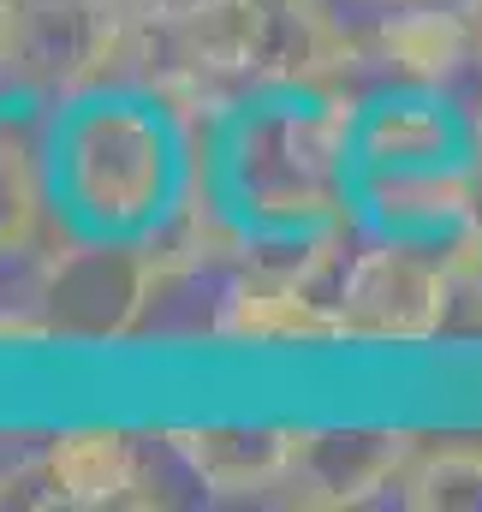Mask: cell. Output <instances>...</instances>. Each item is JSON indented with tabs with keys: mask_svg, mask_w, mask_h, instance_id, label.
Listing matches in <instances>:
<instances>
[{
	"mask_svg": "<svg viewBox=\"0 0 482 512\" xmlns=\"http://www.w3.org/2000/svg\"><path fill=\"white\" fill-rule=\"evenodd\" d=\"M108 12L114 6H102V0H18L6 78L24 96H42V102L84 96L102 30H108Z\"/></svg>",
	"mask_w": 482,
	"mask_h": 512,
	"instance_id": "cell-9",
	"label": "cell"
},
{
	"mask_svg": "<svg viewBox=\"0 0 482 512\" xmlns=\"http://www.w3.org/2000/svg\"><path fill=\"white\" fill-rule=\"evenodd\" d=\"M304 423H244V417H215V423H167L161 441L167 453L221 501H250V495H274L292 471Z\"/></svg>",
	"mask_w": 482,
	"mask_h": 512,
	"instance_id": "cell-8",
	"label": "cell"
},
{
	"mask_svg": "<svg viewBox=\"0 0 482 512\" xmlns=\"http://www.w3.org/2000/svg\"><path fill=\"white\" fill-rule=\"evenodd\" d=\"M12 24H18V0H0V72H6V54H12Z\"/></svg>",
	"mask_w": 482,
	"mask_h": 512,
	"instance_id": "cell-19",
	"label": "cell"
},
{
	"mask_svg": "<svg viewBox=\"0 0 482 512\" xmlns=\"http://www.w3.org/2000/svg\"><path fill=\"white\" fill-rule=\"evenodd\" d=\"M447 268L459 280V298H471V310L482 316V221L447 239Z\"/></svg>",
	"mask_w": 482,
	"mask_h": 512,
	"instance_id": "cell-17",
	"label": "cell"
},
{
	"mask_svg": "<svg viewBox=\"0 0 482 512\" xmlns=\"http://www.w3.org/2000/svg\"><path fill=\"white\" fill-rule=\"evenodd\" d=\"M358 96L268 90L221 120L215 191L250 233H310L358 215Z\"/></svg>",
	"mask_w": 482,
	"mask_h": 512,
	"instance_id": "cell-1",
	"label": "cell"
},
{
	"mask_svg": "<svg viewBox=\"0 0 482 512\" xmlns=\"http://www.w3.org/2000/svg\"><path fill=\"white\" fill-rule=\"evenodd\" d=\"M363 60L399 84L453 90L471 66H482V36L465 6H399L358 42V66Z\"/></svg>",
	"mask_w": 482,
	"mask_h": 512,
	"instance_id": "cell-14",
	"label": "cell"
},
{
	"mask_svg": "<svg viewBox=\"0 0 482 512\" xmlns=\"http://www.w3.org/2000/svg\"><path fill=\"white\" fill-rule=\"evenodd\" d=\"M42 96L0 102V256H24L42 245L60 197H54V108Z\"/></svg>",
	"mask_w": 482,
	"mask_h": 512,
	"instance_id": "cell-13",
	"label": "cell"
},
{
	"mask_svg": "<svg viewBox=\"0 0 482 512\" xmlns=\"http://www.w3.org/2000/svg\"><path fill=\"white\" fill-rule=\"evenodd\" d=\"M358 215L393 239L447 245L482 221V185L471 161L447 167H405V173H358Z\"/></svg>",
	"mask_w": 482,
	"mask_h": 512,
	"instance_id": "cell-11",
	"label": "cell"
},
{
	"mask_svg": "<svg viewBox=\"0 0 482 512\" xmlns=\"http://www.w3.org/2000/svg\"><path fill=\"white\" fill-rule=\"evenodd\" d=\"M54 328V340L72 346H120L143 328L149 304L161 298L155 262L143 239L125 233H78L60 251L36 262V292H30Z\"/></svg>",
	"mask_w": 482,
	"mask_h": 512,
	"instance_id": "cell-3",
	"label": "cell"
},
{
	"mask_svg": "<svg viewBox=\"0 0 482 512\" xmlns=\"http://www.w3.org/2000/svg\"><path fill=\"white\" fill-rule=\"evenodd\" d=\"M66 512H149L167 507L137 441L120 423H66L42 447Z\"/></svg>",
	"mask_w": 482,
	"mask_h": 512,
	"instance_id": "cell-10",
	"label": "cell"
},
{
	"mask_svg": "<svg viewBox=\"0 0 482 512\" xmlns=\"http://www.w3.org/2000/svg\"><path fill=\"white\" fill-rule=\"evenodd\" d=\"M262 18L256 90H346L358 72V36L340 30L328 0H250Z\"/></svg>",
	"mask_w": 482,
	"mask_h": 512,
	"instance_id": "cell-12",
	"label": "cell"
},
{
	"mask_svg": "<svg viewBox=\"0 0 482 512\" xmlns=\"http://www.w3.org/2000/svg\"><path fill=\"white\" fill-rule=\"evenodd\" d=\"M48 340H54V328H48V316H42V304H36V298H24V304L0 310V346L24 352V346H48Z\"/></svg>",
	"mask_w": 482,
	"mask_h": 512,
	"instance_id": "cell-18",
	"label": "cell"
},
{
	"mask_svg": "<svg viewBox=\"0 0 482 512\" xmlns=\"http://www.w3.org/2000/svg\"><path fill=\"white\" fill-rule=\"evenodd\" d=\"M0 512H60V489L42 453L0 471Z\"/></svg>",
	"mask_w": 482,
	"mask_h": 512,
	"instance_id": "cell-16",
	"label": "cell"
},
{
	"mask_svg": "<svg viewBox=\"0 0 482 512\" xmlns=\"http://www.w3.org/2000/svg\"><path fill=\"white\" fill-rule=\"evenodd\" d=\"M417 429L405 423H304L286 483L274 489L298 512H352L399 483L417 459Z\"/></svg>",
	"mask_w": 482,
	"mask_h": 512,
	"instance_id": "cell-5",
	"label": "cell"
},
{
	"mask_svg": "<svg viewBox=\"0 0 482 512\" xmlns=\"http://www.w3.org/2000/svg\"><path fill=\"white\" fill-rule=\"evenodd\" d=\"M393 501L405 512H482V447H417V459L393 483Z\"/></svg>",
	"mask_w": 482,
	"mask_h": 512,
	"instance_id": "cell-15",
	"label": "cell"
},
{
	"mask_svg": "<svg viewBox=\"0 0 482 512\" xmlns=\"http://www.w3.org/2000/svg\"><path fill=\"white\" fill-rule=\"evenodd\" d=\"M54 197L78 233L143 239L191 185V137L143 90L54 102Z\"/></svg>",
	"mask_w": 482,
	"mask_h": 512,
	"instance_id": "cell-2",
	"label": "cell"
},
{
	"mask_svg": "<svg viewBox=\"0 0 482 512\" xmlns=\"http://www.w3.org/2000/svg\"><path fill=\"white\" fill-rule=\"evenodd\" d=\"M209 334L221 346H244V352H328L346 346L340 316L328 304V292L268 274V268H233Z\"/></svg>",
	"mask_w": 482,
	"mask_h": 512,
	"instance_id": "cell-6",
	"label": "cell"
},
{
	"mask_svg": "<svg viewBox=\"0 0 482 512\" xmlns=\"http://www.w3.org/2000/svg\"><path fill=\"white\" fill-rule=\"evenodd\" d=\"M102 6H114V12H125V6H149V0H102Z\"/></svg>",
	"mask_w": 482,
	"mask_h": 512,
	"instance_id": "cell-20",
	"label": "cell"
},
{
	"mask_svg": "<svg viewBox=\"0 0 482 512\" xmlns=\"http://www.w3.org/2000/svg\"><path fill=\"white\" fill-rule=\"evenodd\" d=\"M423 239H375L369 251L346 262L334 286V316L346 346H423L447 328L459 304V280L447 268V251L429 256Z\"/></svg>",
	"mask_w": 482,
	"mask_h": 512,
	"instance_id": "cell-4",
	"label": "cell"
},
{
	"mask_svg": "<svg viewBox=\"0 0 482 512\" xmlns=\"http://www.w3.org/2000/svg\"><path fill=\"white\" fill-rule=\"evenodd\" d=\"M352 155H358V173H405V167L471 161L477 143L465 126V108L447 90L399 84V90H381L375 102H358Z\"/></svg>",
	"mask_w": 482,
	"mask_h": 512,
	"instance_id": "cell-7",
	"label": "cell"
}]
</instances>
